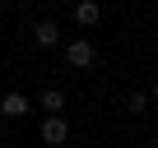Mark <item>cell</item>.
<instances>
[{"label": "cell", "mask_w": 158, "mask_h": 148, "mask_svg": "<svg viewBox=\"0 0 158 148\" xmlns=\"http://www.w3.org/2000/svg\"><path fill=\"white\" fill-rule=\"evenodd\" d=\"M37 134H42L47 148H65V139H70V120H65V116H47Z\"/></svg>", "instance_id": "1"}, {"label": "cell", "mask_w": 158, "mask_h": 148, "mask_svg": "<svg viewBox=\"0 0 158 148\" xmlns=\"http://www.w3.org/2000/svg\"><path fill=\"white\" fill-rule=\"evenodd\" d=\"M65 60H70V65H74V69H89V65H93V60H98V46H93V42H89V37H74V42H70V46H65Z\"/></svg>", "instance_id": "2"}, {"label": "cell", "mask_w": 158, "mask_h": 148, "mask_svg": "<svg viewBox=\"0 0 158 148\" xmlns=\"http://www.w3.org/2000/svg\"><path fill=\"white\" fill-rule=\"evenodd\" d=\"M33 111V102L23 97V93H5V97H0V116H5V120H19V116H28Z\"/></svg>", "instance_id": "3"}, {"label": "cell", "mask_w": 158, "mask_h": 148, "mask_svg": "<svg viewBox=\"0 0 158 148\" xmlns=\"http://www.w3.org/2000/svg\"><path fill=\"white\" fill-rule=\"evenodd\" d=\"M33 42H37V46H47V51H51V46H60V23L42 19V23L33 28Z\"/></svg>", "instance_id": "4"}, {"label": "cell", "mask_w": 158, "mask_h": 148, "mask_svg": "<svg viewBox=\"0 0 158 148\" xmlns=\"http://www.w3.org/2000/svg\"><path fill=\"white\" fill-rule=\"evenodd\" d=\"M102 19V10H98V0H79V5H74V23L79 28H93Z\"/></svg>", "instance_id": "5"}, {"label": "cell", "mask_w": 158, "mask_h": 148, "mask_svg": "<svg viewBox=\"0 0 158 148\" xmlns=\"http://www.w3.org/2000/svg\"><path fill=\"white\" fill-rule=\"evenodd\" d=\"M42 111H47V116H65V93H60V88H47V93H42Z\"/></svg>", "instance_id": "6"}, {"label": "cell", "mask_w": 158, "mask_h": 148, "mask_svg": "<svg viewBox=\"0 0 158 148\" xmlns=\"http://www.w3.org/2000/svg\"><path fill=\"white\" fill-rule=\"evenodd\" d=\"M126 111H135V116H144V111H149V93H130V102H126Z\"/></svg>", "instance_id": "7"}, {"label": "cell", "mask_w": 158, "mask_h": 148, "mask_svg": "<svg viewBox=\"0 0 158 148\" xmlns=\"http://www.w3.org/2000/svg\"><path fill=\"white\" fill-rule=\"evenodd\" d=\"M149 102H153V107H158V84H153V93H149Z\"/></svg>", "instance_id": "8"}]
</instances>
